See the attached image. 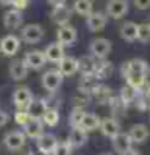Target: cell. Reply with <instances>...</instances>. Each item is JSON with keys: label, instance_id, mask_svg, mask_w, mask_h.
I'll list each match as a JSON object with an SVG mask.
<instances>
[{"label": "cell", "instance_id": "cell-1", "mask_svg": "<svg viewBox=\"0 0 150 155\" xmlns=\"http://www.w3.org/2000/svg\"><path fill=\"white\" fill-rule=\"evenodd\" d=\"M123 71L128 84L135 87V89H140L145 84V74L148 71V66L144 60L135 58V60H131L129 63H126Z\"/></svg>", "mask_w": 150, "mask_h": 155}, {"label": "cell", "instance_id": "cell-2", "mask_svg": "<svg viewBox=\"0 0 150 155\" xmlns=\"http://www.w3.org/2000/svg\"><path fill=\"white\" fill-rule=\"evenodd\" d=\"M44 37V28L41 24H26V26H23L21 29V41L26 42V44H37L41 42Z\"/></svg>", "mask_w": 150, "mask_h": 155}, {"label": "cell", "instance_id": "cell-3", "mask_svg": "<svg viewBox=\"0 0 150 155\" xmlns=\"http://www.w3.org/2000/svg\"><path fill=\"white\" fill-rule=\"evenodd\" d=\"M19 47H21V39L15 34H7L0 41V53H3L5 57H13L16 55Z\"/></svg>", "mask_w": 150, "mask_h": 155}, {"label": "cell", "instance_id": "cell-4", "mask_svg": "<svg viewBox=\"0 0 150 155\" xmlns=\"http://www.w3.org/2000/svg\"><path fill=\"white\" fill-rule=\"evenodd\" d=\"M76 39H77V32H76V29L71 26V24H61L60 28H58V31H57V42L58 44H61L63 47H70L73 45V44L76 42Z\"/></svg>", "mask_w": 150, "mask_h": 155}, {"label": "cell", "instance_id": "cell-5", "mask_svg": "<svg viewBox=\"0 0 150 155\" xmlns=\"http://www.w3.org/2000/svg\"><path fill=\"white\" fill-rule=\"evenodd\" d=\"M34 100V95L31 89L28 87H18L13 92V104L18 110H28V107L31 105V102Z\"/></svg>", "mask_w": 150, "mask_h": 155}, {"label": "cell", "instance_id": "cell-6", "mask_svg": "<svg viewBox=\"0 0 150 155\" xmlns=\"http://www.w3.org/2000/svg\"><path fill=\"white\" fill-rule=\"evenodd\" d=\"M110 52H111V42L108 41V39L99 37V39H94V41L90 42V53H92L94 58L105 60Z\"/></svg>", "mask_w": 150, "mask_h": 155}, {"label": "cell", "instance_id": "cell-7", "mask_svg": "<svg viewBox=\"0 0 150 155\" xmlns=\"http://www.w3.org/2000/svg\"><path fill=\"white\" fill-rule=\"evenodd\" d=\"M129 2L128 0H108L106 3V15L113 19H121L128 13Z\"/></svg>", "mask_w": 150, "mask_h": 155}, {"label": "cell", "instance_id": "cell-8", "mask_svg": "<svg viewBox=\"0 0 150 155\" xmlns=\"http://www.w3.org/2000/svg\"><path fill=\"white\" fill-rule=\"evenodd\" d=\"M61 81H63V76L58 70H50V71L44 73V76H42V86L48 92L58 91V87L61 86Z\"/></svg>", "mask_w": 150, "mask_h": 155}, {"label": "cell", "instance_id": "cell-9", "mask_svg": "<svg viewBox=\"0 0 150 155\" xmlns=\"http://www.w3.org/2000/svg\"><path fill=\"white\" fill-rule=\"evenodd\" d=\"M86 18H87L86 19V26L90 32H99L106 26V15L100 13V12H97V13L92 12L89 16H86Z\"/></svg>", "mask_w": 150, "mask_h": 155}, {"label": "cell", "instance_id": "cell-10", "mask_svg": "<svg viewBox=\"0 0 150 155\" xmlns=\"http://www.w3.org/2000/svg\"><path fill=\"white\" fill-rule=\"evenodd\" d=\"M3 142L10 150H19L26 142V136L21 131H10L3 137Z\"/></svg>", "mask_w": 150, "mask_h": 155}, {"label": "cell", "instance_id": "cell-11", "mask_svg": "<svg viewBox=\"0 0 150 155\" xmlns=\"http://www.w3.org/2000/svg\"><path fill=\"white\" fill-rule=\"evenodd\" d=\"M23 60L28 65V68H31V70H41V68L47 63V58H45V55H44V52H41V50L28 52Z\"/></svg>", "mask_w": 150, "mask_h": 155}, {"label": "cell", "instance_id": "cell-12", "mask_svg": "<svg viewBox=\"0 0 150 155\" xmlns=\"http://www.w3.org/2000/svg\"><path fill=\"white\" fill-rule=\"evenodd\" d=\"M23 128H24L23 131L24 136H28L29 139H37L44 133V123L41 118H29Z\"/></svg>", "mask_w": 150, "mask_h": 155}, {"label": "cell", "instance_id": "cell-13", "mask_svg": "<svg viewBox=\"0 0 150 155\" xmlns=\"http://www.w3.org/2000/svg\"><path fill=\"white\" fill-rule=\"evenodd\" d=\"M73 16V10L68 7V5H58V7H53L52 10V19L53 23H57L58 26H61V24H66L68 21L71 19Z\"/></svg>", "mask_w": 150, "mask_h": 155}, {"label": "cell", "instance_id": "cell-14", "mask_svg": "<svg viewBox=\"0 0 150 155\" xmlns=\"http://www.w3.org/2000/svg\"><path fill=\"white\" fill-rule=\"evenodd\" d=\"M111 140H113V149L121 155H124L129 149H132V140L128 133H118L115 137H111Z\"/></svg>", "mask_w": 150, "mask_h": 155}, {"label": "cell", "instance_id": "cell-15", "mask_svg": "<svg viewBox=\"0 0 150 155\" xmlns=\"http://www.w3.org/2000/svg\"><path fill=\"white\" fill-rule=\"evenodd\" d=\"M23 24V15L19 10L13 8V10H8L7 13H5L3 16V26L10 29V31H15V29H18L19 26Z\"/></svg>", "mask_w": 150, "mask_h": 155}, {"label": "cell", "instance_id": "cell-16", "mask_svg": "<svg viewBox=\"0 0 150 155\" xmlns=\"http://www.w3.org/2000/svg\"><path fill=\"white\" fill-rule=\"evenodd\" d=\"M57 144H58V140H57V137H55L53 134L42 133V134L37 137V147H39V150H41V152H44V153H53V150H55Z\"/></svg>", "mask_w": 150, "mask_h": 155}, {"label": "cell", "instance_id": "cell-17", "mask_svg": "<svg viewBox=\"0 0 150 155\" xmlns=\"http://www.w3.org/2000/svg\"><path fill=\"white\" fill-rule=\"evenodd\" d=\"M44 55H45L47 61L58 63L63 57H65V48H63V45H61V44H58V42L48 44V45L45 47V50H44Z\"/></svg>", "mask_w": 150, "mask_h": 155}, {"label": "cell", "instance_id": "cell-18", "mask_svg": "<svg viewBox=\"0 0 150 155\" xmlns=\"http://www.w3.org/2000/svg\"><path fill=\"white\" fill-rule=\"evenodd\" d=\"M86 140H87V133L79 126H74L71 129L70 136H68V144H70V147H74V149L82 147L86 144Z\"/></svg>", "mask_w": 150, "mask_h": 155}, {"label": "cell", "instance_id": "cell-19", "mask_svg": "<svg viewBox=\"0 0 150 155\" xmlns=\"http://www.w3.org/2000/svg\"><path fill=\"white\" fill-rule=\"evenodd\" d=\"M58 71L61 76H73L77 73V60L73 57H63L58 61Z\"/></svg>", "mask_w": 150, "mask_h": 155}, {"label": "cell", "instance_id": "cell-20", "mask_svg": "<svg viewBox=\"0 0 150 155\" xmlns=\"http://www.w3.org/2000/svg\"><path fill=\"white\" fill-rule=\"evenodd\" d=\"M129 137L132 140V144H142L148 139V129L145 124H134L132 128L129 129Z\"/></svg>", "mask_w": 150, "mask_h": 155}, {"label": "cell", "instance_id": "cell-21", "mask_svg": "<svg viewBox=\"0 0 150 155\" xmlns=\"http://www.w3.org/2000/svg\"><path fill=\"white\" fill-rule=\"evenodd\" d=\"M99 128L102 131V134L106 136V137H110V139L115 137V136L119 133V123L115 118H105V120H102Z\"/></svg>", "mask_w": 150, "mask_h": 155}, {"label": "cell", "instance_id": "cell-22", "mask_svg": "<svg viewBox=\"0 0 150 155\" xmlns=\"http://www.w3.org/2000/svg\"><path fill=\"white\" fill-rule=\"evenodd\" d=\"M10 76L13 81H23L28 76V65L24 60H15L10 65Z\"/></svg>", "mask_w": 150, "mask_h": 155}, {"label": "cell", "instance_id": "cell-23", "mask_svg": "<svg viewBox=\"0 0 150 155\" xmlns=\"http://www.w3.org/2000/svg\"><path fill=\"white\" fill-rule=\"evenodd\" d=\"M95 60H94V57H90V55H86V57H81L79 60H77V71L81 73L82 76H90V74H94V71H95Z\"/></svg>", "mask_w": 150, "mask_h": 155}, {"label": "cell", "instance_id": "cell-24", "mask_svg": "<svg viewBox=\"0 0 150 155\" xmlns=\"http://www.w3.org/2000/svg\"><path fill=\"white\" fill-rule=\"evenodd\" d=\"M137 26H139V24L134 23V21H126L123 26L119 28L121 37H123L126 42H134V41H137Z\"/></svg>", "mask_w": 150, "mask_h": 155}, {"label": "cell", "instance_id": "cell-25", "mask_svg": "<svg viewBox=\"0 0 150 155\" xmlns=\"http://www.w3.org/2000/svg\"><path fill=\"white\" fill-rule=\"evenodd\" d=\"M100 121L102 120L95 113H84V116H82V120L79 123V128H82L86 133H89V131H95L100 126Z\"/></svg>", "mask_w": 150, "mask_h": 155}, {"label": "cell", "instance_id": "cell-26", "mask_svg": "<svg viewBox=\"0 0 150 155\" xmlns=\"http://www.w3.org/2000/svg\"><path fill=\"white\" fill-rule=\"evenodd\" d=\"M48 108L45 100H32L31 105L28 107V113L31 118H42V115L45 113V110Z\"/></svg>", "mask_w": 150, "mask_h": 155}, {"label": "cell", "instance_id": "cell-27", "mask_svg": "<svg viewBox=\"0 0 150 155\" xmlns=\"http://www.w3.org/2000/svg\"><path fill=\"white\" fill-rule=\"evenodd\" d=\"M73 10L81 16H89L94 10V3H92V0H74Z\"/></svg>", "mask_w": 150, "mask_h": 155}, {"label": "cell", "instance_id": "cell-28", "mask_svg": "<svg viewBox=\"0 0 150 155\" xmlns=\"http://www.w3.org/2000/svg\"><path fill=\"white\" fill-rule=\"evenodd\" d=\"M58 121H60V113L57 108H47L42 115V123H45L47 126H57Z\"/></svg>", "mask_w": 150, "mask_h": 155}, {"label": "cell", "instance_id": "cell-29", "mask_svg": "<svg viewBox=\"0 0 150 155\" xmlns=\"http://www.w3.org/2000/svg\"><path fill=\"white\" fill-rule=\"evenodd\" d=\"M137 41L142 44L150 42V23H142L137 26Z\"/></svg>", "mask_w": 150, "mask_h": 155}, {"label": "cell", "instance_id": "cell-30", "mask_svg": "<svg viewBox=\"0 0 150 155\" xmlns=\"http://www.w3.org/2000/svg\"><path fill=\"white\" fill-rule=\"evenodd\" d=\"M137 91H139V89H135V87L129 86V84H126V86L123 87V91H121V99H123L124 102L134 100V99H135V95H137Z\"/></svg>", "mask_w": 150, "mask_h": 155}, {"label": "cell", "instance_id": "cell-31", "mask_svg": "<svg viewBox=\"0 0 150 155\" xmlns=\"http://www.w3.org/2000/svg\"><path fill=\"white\" fill-rule=\"evenodd\" d=\"M86 111L81 108V107H74V110L71 111V116H70V121H71V124H73V128L74 126H79L81 123V120H82V116H84Z\"/></svg>", "mask_w": 150, "mask_h": 155}, {"label": "cell", "instance_id": "cell-32", "mask_svg": "<svg viewBox=\"0 0 150 155\" xmlns=\"http://www.w3.org/2000/svg\"><path fill=\"white\" fill-rule=\"evenodd\" d=\"M29 118H31V116H29L28 110H18L16 113H15V121H16L18 124H21V126L26 124V121H28Z\"/></svg>", "mask_w": 150, "mask_h": 155}, {"label": "cell", "instance_id": "cell-33", "mask_svg": "<svg viewBox=\"0 0 150 155\" xmlns=\"http://www.w3.org/2000/svg\"><path fill=\"white\" fill-rule=\"evenodd\" d=\"M55 155H70V144H63V142H58L55 150H53Z\"/></svg>", "mask_w": 150, "mask_h": 155}, {"label": "cell", "instance_id": "cell-34", "mask_svg": "<svg viewBox=\"0 0 150 155\" xmlns=\"http://www.w3.org/2000/svg\"><path fill=\"white\" fill-rule=\"evenodd\" d=\"M87 100H89V94H86V92H81V94H77V95L74 97L76 107H81V108L87 104Z\"/></svg>", "mask_w": 150, "mask_h": 155}, {"label": "cell", "instance_id": "cell-35", "mask_svg": "<svg viewBox=\"0 0 150 155\" xmlns=\"http://www.w3.org/2000/svg\"><path fill=\"white\" fill-rule=\"evenodd\" d=\"M132 3L137 10H148L150 8V0H132Z\"/></svg>", "mask_w": 150, "mask_h": 155}, {"label": "cell", "instance_id": "cell-36", "mask_svg": "<svg viewBox=\"0 0 150 155\" xmlns=\"http://www.w3.org/2000/svg\"><path fill=\"white\" fill-rule=\"evenodd\" d=\"M8 120H10V116L7 111H3V110H0V126H5L8 123Z\"/></svg>", "mask_w": 150, "mask_h": 155}, {"label": "cell", "instance_id": "cell-37", "mask_svg": "<svg viewBox=\"0 0 150 155\" xmlns=\"http://www.w3.org/2000/svg\"><path fill=\"white\" fill-rule=\"evenodd\" d=\"M48 3L52 5V7H58V5H65L66 0H47Z\"/></svg>", "mask_w": 150, "mask_h": 155}, {"label": "cell", "instance_id": "cell-38", "mask_svg": "<svg viewBox=\"0 0 150 155\" xmlns=\"http://www.w3.org/2000/svg\"><path fill=\"white\" fill-rule=\"evenodd\" d=\"M15 0H0V5H13Z\"/></svg>", "mask_w": 150, "mask_h": 155}, {"label": "cell", "instance_id": "cell-39", "mask_svg": "<svg viewBox=\"0 0 150 155\" xmlns=\"http://www.w3.org/2000/svg\"><path fill=\"white\" fill-rule=\"evenodd\" d=\"M124 155H139V152H135V150H132V149H129L128 152H126Z\"/></svg>", "mask_w": 150, "mask_h": 155}, {"label": "cell", "instance_id": "cell-40", "mask_svg": "<svg viewBox=\"0 0 150 155\" xmlns=\"http://www.w3.org/2000/svg\"><path fill=\"white\" fill-rule=\"evenodd\" d=\"M105 155H110V153H105Z\"/></svg>", "mask_w": 150, "mask_h": 155}, {"label": "cell", "instance_id": "cell-41", "mask_svg": "<svg viewBox=\"0 0 150 155\" xmlns=\"http://www.w3.org/2000/svg\"><path fill=\"white\" fill-rule=\"evenodd\" d=\"M148 23H150V21H148Z\"/></svg>", "mask_w": 150, "mask_h": 155}]
</instances>
